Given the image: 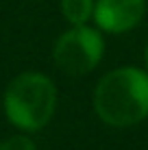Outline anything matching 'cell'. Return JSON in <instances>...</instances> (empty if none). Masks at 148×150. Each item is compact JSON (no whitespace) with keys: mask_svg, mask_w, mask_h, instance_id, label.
Instances as JSON below:
<instances>
[{"mask_svg":"<svg viewBox=\"0 0 148 150\" xmlns=\"http://www.w3.org/2000/svg\"><path fill=\"white\" fill-rule=\"evenodd\" d=\"M57 111V87L46 74L22 72L4 89V113L20 131H39Z\"/></svg>","mask_w":148,"mask_h":150,"instance_id":"obj_2","label":"cell"},{"mask_svg":"<svg viewBox=\"0 0 148 150\" xmlns=\"http://www.w3.org/2000/svg\"><path fill=\"white\" fill-rule=\"evenodd\" d=\"M144 59H146V65H148V44H146V50H144Z\"/></svg>","mask_w":148,"mask_h":150,"instance_id":"obj_7","label":"cell"},{"mask_svg":"<svg viewBox=\"0 0 148 150\" xmlns=\"http://www.w3.org/2000/svg\"><path fill=\"white\" fill-rule=\"evenodd\" d=\"M146 15V0H96L94 20L100 30L120 35L135 28Z\"/></svg>","mask_w":148,"mask_h":150,"instance_id":"obj_4","label":"cell"},{"mask_svg":"<svg viewBox=\"0 0 148 150\" xmlns=\"http://www.w3.org/2000/svg\"><path fill=\"white\" fill-rule=\"evenodd\" d=\"M94 109L105 124L133 126L148 117V72L118 68L107 72L94 89Z\"/></svg>","mask_w":148,"mask_h":150,"instance_id":"obj_1","label":"cell"},{"mask_svg":"<svg viewBox=\"0 0 148 150\" xmlns=\"http://www.w3.org/2000/svg\"><path fill=\"white\" fill-rule=\"evenodd\" d=\"M105 52V39L100 30L87 26H72L59 35L52 46V59L68 76H83L100 63Z\"/></svg>","mask_w":148,"mask_h":150,"instance_id":"obj_3","label":"cell"},{"mask_svg":"<svg viewBox=\"0 0 148 150\" xmlns=\"http://www.w3.org/2000/svg\"><path fill=\"white\" fill-rule=\"evenodd\" d=\"M96 0H61V11L63 18L72 26H83L94 18Z\"/></svg>","mask_w":148,"mask_h":150,"instance_id":"obj_5","label":"cell"},{"mask_svg":"<svg viewBox=\"0 0 148 150\" xmlns=\"http://www.w3.org/2000/svg\"><path fill=\"white\" fill-rule=\"evenodd\" d=\"M0 150H37L35 142L26 135H13L0 142Z\"/></svg>","mask_w":148,"mask_h":150,"instance_id":"obj_6","label":"cell"}]
</instances>
